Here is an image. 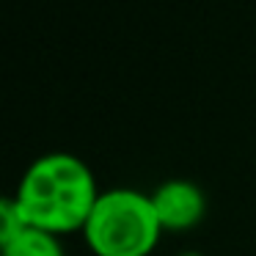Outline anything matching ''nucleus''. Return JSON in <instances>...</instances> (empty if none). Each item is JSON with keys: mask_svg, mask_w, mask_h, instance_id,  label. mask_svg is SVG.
Masks as SVG:
<instances>
[{"mask_svg": "<svg viewBox=\"0 0 256 256\" xmlns=\"http://www.w3.org/2000/svg\"><path fill=\"white\" fill-rule=\"evenodd\" d=\"M14 198L28 226L61 237L83 232L100 190L88 162L69 152H50L28 166Z\"/></svg>", "mask_w": 256, "mask_h": 256, "instance_id": "f257e3e1", "label": "nucleus"}, {"mask_svg": "<svg viewBox=\"0 0 256 256\" xmlns=\"http://www.w3.org/2000/svg\"><path fill=\"white\" fill-rule=\"evenodd\" d=\"M162 226L154 215L152 196L132 188L100 193L83 237L96 256H149L160 242Z\"/></svg>", "mask_w": 256, "mask_h": 256, "instance_id": "f03ea898", "label": "nucleus"}, {"mask_svg": "<svg viewBox=\"0 0 256 256\" xmlns=\"http://www.w3.org/2000/svg\"><path fill=\"white\" fill-rule=\"evenodd\" d=\"M149 196L162 232H188L196 223H201L206 212V196L193 179H166Z\"/></svg>", "mask_w": 256, "mask_h": 256, "instance_id": "7ed1b4c3", "label": "nucleus"}, {"mask_svg": "<svg viewBox=\"0 0 256 256\" xmlns=\"http://www.w3.org/2000/svg\"><path fill=\"white\" fill-rule=\"evenodd\" d=\"M0 254L3 256H64V248L58 242V234L28 226L12 242L0 245Z\"/></svg>", "mask_w": 256, "mask_h": 256, "instance_id": "20e7f679", "label": "nucleus"}, {"mask_svg": "<svg viewBox=\"0 0 256 256\" xmlns=\"http://www.w3.org/2000/svg\"><path fill=\"white\" fill-rule=\"evenodd\" d=\"M28 228V220H25L22 210H20L17 198H3L0 201V245L12 242L17 234H22Z\"/></svg>", "mask_w": 256, "mask_h": 256, "instance_id": "39448f33", "label": "nucleus"}, {"mask_svg": "<svg viewBox=\"0 0 256 256\" xmlns=\"http://www.w3.org/2000/svg\"><path fill=\"white\" fill-rule=\"evenodd\" d=\"M179 256H204V254H198V250H184V254H179Z\"/></svg>", "mask_w": 256, "mask_h": 256, "instance_id": "423d86ee", "label": "nucleus"}]
</instances>
